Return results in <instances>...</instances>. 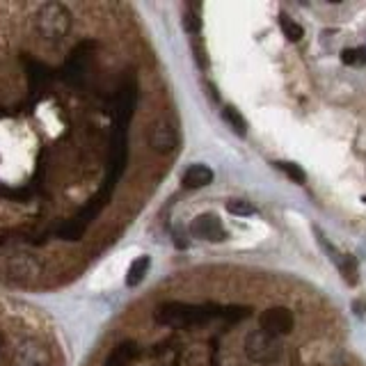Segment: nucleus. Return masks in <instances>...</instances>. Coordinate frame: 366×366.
<instances>
[{"label": "nucleus", "mask_w": 366, "mask_h": 366, "mask_svg": "<svg viewBox=\"0 0 366 366\" xmlns=\"http://www.w3.org/2000/svg\"><path fill=\"white\" fill-rule=\"evenodd\" d=\"M259 325L263 332L272 334V337H282V334H291L296 318H293L291 309L287 307H270L259 316Z\"/></svg>", "instance_id": "nucleus-4"}, {"label": "nucleus", "mask_w": 366, "mask_h": 366, "mask_svg": "<svg viewBox=\"0 0 366 366\" xmlns=\"http://www.w3.org/2000/svg\"><path fill=\"white\" fill-rule=\"evenodd\" d=\"M192 236L195 238H201V240H225L227 238V231L225 227H222V222L218 216H213V213H204V216L195 218V222H192Z\"/></svg>", "instance_id": "nucleus-5"}, {"label": "nucleus", "mask_w": 366, "mask_h": 366, "mask_svg": "<svg viewBox=\"0 0 366 366\" xmlns=\"http://www.w3.org/2000/svg\"><path fill=\"white\" fill-rule=\"evenodd\" d=\"M211 316H218L216 311H206L204 307H192V304H167L158 311V321L172 325V328H186V325L204 323Z\"/></svg>", "instance_id": "nucleus-1"}, {"label": "nucleus", "mask_w": 366, "mask_h": 366, "mask_svg": "<svg viewBox=\"0 0 366 366\" xmlns=\"http://www.w3.org/2000/svg\"><path fill=\"white\" fill-rule=\"evenodd\" d=\"M222 119H225L227 124L233 128V133H236V135H240V138L248 135V121H245V117L240 115L238 108L227 106L225 110H222Z\"/></svg>", "instance_id": "nucleus-8"}, {"label": "nucleus", "mask_w": 366, "mask_h": 366, "mask_svg": "<svg viewBox=\"0 0 366 366\" xmlns=\"http://www.w3.org/2000/svg\"><path fill=\"white\" fill-rule=\"evenodd\" d=\"M277 167H279L287 177H291L296 183H304V181H307V174H304V170H302L300 165H296V162L282 160V162H277Z\"/></svg>", "instance_id": "nucleus-12"}, {"label": "nucleus", "mask_w": 366, "mask_h": 366, "mask_svg": "<svg viewBox=\"0 0 366 366\" xmlns=\"http://www.w3.org/2000/svg\"><path fill=\"white\" fill-rule=\"evenodd\" d=\"M279 26H282V33L287 35L291 42H300V39L304 37V28L293 21V18H289V16H282Z\"/></svg>", "instance_id": "nucleus-10"}, {"label": "nucleus", "mask_w": 366, "mask_h": 366, "mask_svg": "<svg viewBox=\"0 0 366 366\" xmlns=\"http://www.w3.org/2000/svg\"><path fill=\"white\" fill-rule=\"evenodd\" d=\"M339 272H341V277L345 279L348 287H357V282H360L357 259L350 257V254H343V257L339 259Z\"/></svg>", "instance_id": "nucleus-7"}, {"label": "nucleus", "mask_w": 366, "mask_h": 366, "mask_svg": "<svg viewBox=\"0 0 366 366\" xmlns=\"http://www.w3.org/2000/svg\"><path fill=\"white\" fill-rule=\"evenodd\" d=\"M345 65H366V48H348L341 53Z\"/></svg>", "instance_id": "nucleus-13"}, {"label": "nucleus", "mask_w": 366, "mask_h": 366, "mask_svg": "<svg viewBox=\"0 0 366 366\" xmlns=\"http://www.w3.org/2000/svg\"><path fill=\"white\" fill-rule=\"evenodd\" d=\"M183 186L186 188H204L213 181V170L206 165H190L183 172Z\"/></svg>", "instance_id": "nucleus-6"}, {"label": "nucleus", "mask_w": 366, "mask_h": 366, "mask_svg": "<svg viewBox=\"0 0 366 366\" xmlns=\"http://www.w3.org/2000/svg\"><path fill=\"white\" fill-rule=\"evenodd\" d=\"M149 263H151V259L147 257V254H142L140 259H135L133 263H131V268L126 272V284H128V287H138V284L145 279V274L149 270Z\"/></svg>", "instance_id": "nucleus-9"}, {"label": "nucleus", "mask_w": 366, "mask_h": 366, "mask_svg": "<svg viewBox=\"0 0 366 366\" xmlns=\"http://www.w3.org/2000/svg\"><path fill=\"white\" fill-rule=\"evenodd\" d=\"M149 145L158 154H172L179 147V131L170 117L156 119L149 128Z\"/></svg>", "instance_id": "nucleus-3"}, {"label": "nucleus", "mask_w": 366, "mask_h": 366, "mask_svg": "<svg viewBox=\"0 0 366 366\" xmlns=\"http://www.w3.org/2000/svg\"><path fill=\"white\" fill-rule=\"evenodd\" d=\"M245 353L252 362L268 364V362H274L279 357L282 343L277 337H272V334H268V332L254 330L245 337Z\"/></svg>", "instance_id": "nucleus-2"}, {"label": "nucleus", "mask_w": 366, "mask_h": 366, "mask_svg": "<svg viewBox=\"0 0 366 366\" xmlns=\"http://www.w3.org/2000/svg\"><path fill=\"white\" fill-rule=\"evenodd\" d=\"M227 211L231 213V216H238V218H250V216L257 213V209H254L250 201H243V199L227 201Z\"/></svg>", "instance_id": "nucleus-11"}]
</instances>
